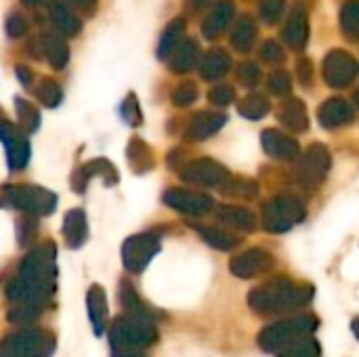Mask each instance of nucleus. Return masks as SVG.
Instances as JSON below:
<instances>
[{"instance_id":"54","label":"nucleus","mask_w":359,"mask_h":357,"mask_svg":"<svg viewBox=\"0 0 359 357\" xmlns=\"http://www.w3.org/2000/svg\"><path fill=\"white\" fill-rule=\"evenodd\" d=\"M208 2H210V0H185V4H187L189 11H200V8H204Z\"/></svg>"},{"instance_id":"40","label":"nucleus","mask_w":359,"mask_h":357,"mask_svg":"<svg viewBox=\"0 0 359 357\" xmlns=\"http://www.w3.org/2000/svg\"><path fill=\"white\" fill-rule=\"evenodd\" d=\"M198 101V86L191 80H185L175 86L172 90V103L175 107H189Z\"/></svg>"},{"instance_id":"33","label":"nucleus","mask_w":359,"mask_h":357,"mask_svg":"<svg viewBox=\"0 0 359 357\" xmlns=\"http://www.w3.org/2000/svg\"><path fill=\"white\" fill-rule=\"evenodd\" d=\"M185 34V19L183 17H175L166 29L162 32V38H160V44H158V57L160 59H170V55L175 53V48L183 42L181 36Z\"/></svg>"},{"instance_id":"14","label":"nucleus","mask_w":359,"mask_h":357,"mask_svg":"<svg viewBox=\"0 0 359 357\" xmlns=\"http://www.w3.org/2000/svg\"><path fill=\"white\" fill-rule=\"evenodd\" d=\"M261 143H263L265 154L273 160H280V162L299 160V156L303 154L299 141L288 137L286 133H282L278 128H267L261 137Z\"/></svg>"},{"instance_id":"1","label":"nucleus","mask_w":359,"mask_h":357,"mask_svg":"<svg viewBox=\"0 0 359 357\" xmlns=\"http://www.w3.org/2000/svg\"><path fill=\"white\" fill-rule=\"evenodd\" d=\"M55 255L57 250L53 242H44L25 255L17 276L6 284V299L13 305H34L40 309L46 307L57 278Z\"/></svg>"},{"instance_id":"57","label":"nucleus","mask_w":359,"mask_h":357,"mask_svg":"<svg viewBox=\"0 0 359 357\" xmlns=\"http://www.w3.org/2000/svg\"><path fill=\"white\" fill-rule=\"evenodd\" d=\"M353 101H355V103H358V105H359V88H358V90H355V95H353Z\"/></svg>"},{"instance_id":"46","label":"nucleus","mask_w":359,"mask_h":357,"mask_svg":"<svg viewBox=\"0 0 359 357\" xmlns=\"http://www.w3.org/2000/svg\"><path fill=\"white\" fill-rule=\"evenodd\" d=\"M233 99H236V90L229 84H217L208 93V101L217 107H225V105L233 103Z\"/></svg>"},{"instance_id":"20","label":"nucleus","mask_w":359,"mask_h":357,"mask_svg":"<svg viewBox=\"0 0 359 357\" xmlns=\"http://www.w3.org/2000/svg\"><path fill=\"white\" fill-rule=\"evenodd\" d=\"M282 40L292 50H303L307 46V40H309V19H307L305 11L297 8V11L290 13L286 25L282 29Z\"/></svg>"},{"instance_id":"36","label":"nucleus","mask_w":359,"mask_h":357,"mask_svg":"<svg viewBox=\"0 0 359 357\" xmlns=\"http://www.w3.org/2000/svg\"><path fill=\"white\" fill-rule=\"evenodd\" d=\"M15 109H17L19 128L23 133H27V135L36 133L38 126H40V114H38V109L32 103H27L25 99H21V97L15 99Z\"/></svg>"},{"instance_id":"11","label":"nucleus","mask_w":359,"mask_h":357,"mask_svg":"<svg viewBox=\"0 0 359 357\" xmlns=\"http://www.w3.org/2000/svg\"><path fill=\"white\" fill-rule=\"evenodd\" d=\"M322 76L330 88H347L359 76V61L343 48H332L324 57Z\"/></svg>"},{"instance_id":"7","label":"nucleus","mask_w":359,"mask_h":357,"mask_svg":"<svg viewBox=\"0 0 359 357\" xmlns=\"http://www.w3.org/2000/svg\"><path fill=\"white\" fill-rule=\"evenodd\" d=\"M156 339H158L156 322L133 318V316L118 318L109 328L111 347H137V349H143V347L151 345Z\"/></svg>"},{"instance_id":"24","label":"nucleus","mask_w":359,"mask_h":357,"mask_svg":"<svg viewBox=\"0 0 359 357\" xmlns=\"http://www.w3.org/2000/svg\"><path fill=\"white\" fill-rule=\"evenodd\" d=\"M196 65H200V44L194 38H185L168 59V67L172 74H187Z\"/></svg>"},{"instance_id":"16","label":"nucleus","mask_w":359,"mask_h":357,"mask_svg":"<svg viewBox=\"0 0 359 357\" xmlns=\"http://www.w3.org/2000/svg\"><path fill=\"white\" fill-rule=\"evenodd\" d=\"M227 122V116L221 112H200L196 116H191V120L187 122L185 130H183V139L189 143H200L210 139L215 133H219Z\"/></svg>"},{"instance_id":"34","label":"nucleus","mask_w":359,"mask_h":357,"mask_svg":"<svg viewBox=\"0 0 359 357\" xmlns=\"http://www.w3.org/2000/svg\"><path fill=\"white\" fill-rule=\"evenodd\" d=\"M269 99L263 93H252L248 97H244L238 103V112L240 116H244L246 120H261L269 114Z\"/></svg>"},{"instance_id":"12","label":"nucleus","mask_w":359,"mask_h":357,"mask_svg":"<svg viewBox=\"0 0 359 357\" xmlns=\"http://www.w3.org/2000/svg\"><path fill=\"white\" fill-rule=\"evenodd\" d=\"M164 204L191 217H202L212 210L215 200L208 194L202 191H191V189H168L162 196Z\"/></svg>"},{"instance_id":"44","label":"nucleus","mask_w":359,"mask_h":357,"mask_svg":"<svg viewBox=\"0 0 359 357\" xmlns=\"http://www.w3.org/2000/svg\"><path fill=\"white\" fill-rule=\"evenodd\" d=\"M225 187H233V189H225L227 196H242L246 200H252L259 196V185L250 179H229Z\"/></svg>"},{"instance_id":"3","label":"nucleus","mask_w":359,"mask_h":357,"mask_svg":"<svg viewBox=\"0 0 359 357\" xmlns=\"http://www.w3.org/2000/svg\"><path fill=\"white\" fill-rule=\"evenodd\" d=\"M318 320L313 316H299L290 320H282L278 324H271L261 330L259 335V347L269 353H280L286 347L294 345L301 339H307L316 332Z\"/></svg>"},{"instance_id":"30","label":"nucleus","mask_w":359,"mask_h":357,"mask_svg":"<svg viewBox=\"0 0 359 357\" xmlns=\"http://www.w3.org/2000/svg\"><path fill=\"white\" fill-rule=\"evenodd\" d=\"M50 19L63 36H76L82 29V21L78 19V15L61 0H55L50 4Z\"/></svg>"},{"instance_id":"48","label":"nucleus","mask_w":359,"mask_h":357,"mask_svg":"<svg viewBox=\"0 0 359 357\" xmlns=\"http://www.w3.org/2000/svg\"><path fill=\"white\" fill-rule=\"evenodd\" d=\"M284 57H286V53H284V48L276 40H267V42L261 44V59L263 61L280 63V61H284Z\"/></svg>"},{"instance_id":"50","label":"nucleus","mask_w":359,"mask_h":357,"mask_svg":"<svg viewBox=\"0 0 359 357\" xmlns=\"http://www.w3.org/2000/svg\"><path fill=\"white\" fill-rule=\"evenodd\" d=\"M297 74H299V82L303 84V86H311L313 84V63H311V59L309 57H301L299 61H297Z\"/></svg>"},{"instance_id":"38","label":"nucleus","mask_w":359,"mask_h":357,"mask_svg":"<svg viewBox=\"0 0 359 357\" xmlns=\"http://www.w3.org/2000/svg\"><path fill=\"white\" fill-rule=\"evenodd\" d=\"M278 357H320V343L311 337L297 341L294 345L280 351Z\"/></svg>"},{"instance_id":"52","label":"nucleus","mask_w":359,"mask_h":357,"mask_svg":"<svg viewBox=\"0 0 359 357\" xmlns=\"http://www.w3.org/2000/svg\"><path fill=\"white\" fill-rule=\"evenodd\" d=\"M72 4L76 8H80L84 15H93L95 8H97V0H72Z\"/></svg>"},{"instance_id":"21","label":"nucleus","mask_w":359,"mask_h":357,"mask_svg":"<svg viewBox=\"0 0 359 357\" xmlns=\"http://www.w3.org/2000/svg\"><path fill=\"white\" fill-rule=\"evenodd\" d=\"M233 61H231V55L223 48H212L208 50L202 61H200V76L208 82H217L221 78H225L231 69Z\"/></svg>"},{"instance_id":"31","label":"nucleus","mask_w":359,"mask_h":357,"mask_svg":"<svg viewBox=\"0 0 359 357\" xmlns=\"http://www.w3.org/2000/svg\"><path fill=\"white\" fill-rule=\"evenodd\" d=\"M255 42H257V23L250 15H242L231 32V46L238 53H248L252 50Z\"/></svg>"},{"instance_id":"56","label":"nucleus","mask_w":359,"mask_h":357,"mask_svg":"<svg viewBox=\"0 0 359 357\" xmlns=\"http://www.w3.org/2000/svg\"><path fill=\"white\" fill-rule=\"evenodd\" d=\"M21 2H23L25 6H36V4H40L42 0H21Z\"/></svg>"},{"instance_id":"5","label":"nucleus","mask_w":359,"mask_h":357,"mask_svg":"<svg viewBox=\"0 0 359 357\" xmlns=\"http://www.w3.org/2000/svg\"><path fill=\"white\" fill-rule=\"evenodd\" d=\"M330 164H332V158H330V151L324 143H311L297 160L294 164V181L301 185V187H307V189H316L324 183V179L328 177L330 173Z\"/></svg>"},{"instance_id":"19","label":"nucleus","mask_w":359,"mask_h":357,"mask_svg":"<svg viewBox=\"0 0 359 357\" xmlns=\"http://www.w3.org/2000/svg\"><path fill=\"white\" fill-rule=\"evenodd\" d=\"M233 15H236L233 2L231 0H219L217 6L202 21V36L206 40H217L219 36L225 34V29L229 27V23L233 19Z\"/></svg>"},{"instance_id":"23","label":"nucleus","mask_w":359,"mask_h":357,"mask_svg":"<svg viewBox=\"0 0 359 357\" xmlns=\"http://www.w3.org/2000/svg\"><path fill=\"white\" fill-rule=\"evenodd\" d=\"M63 238L67 248L78 250L86 238H88V225H86V213L82 208H72L67 210L63 219Z\"/></svg>"},{"instance_id":"32","label":"nucleus","mask_w":359,"mask_h":357,"mask_svg":"<svg viewBox=\"0 0 359 357\" xmlns=\"http://www.w3.org/2000/svg\"><path fill=\"white\" fill-rule=\"evenodd\" d=\"M194 229L202 236V240L217 248V250H233L240 244V238L223 227H212V225H194Z\"/></svg>"},{"instance_id":"42","label":"nucleus","mask_w":359,"mask_h":357,"mask_svg":"<svg viewBox=\"0 0 359 357\" xmlns=\"http://www.w3.org/2000/svg\"><path fill=\"white\" fill-rule=\"evenodd\" d=\"M42 309L34 307V305H13V309L8 311V322L11 324H19V326H27L32 322H36L40 318Z\"/></svg>"},{"instance_id":"27","label":"nucleus","mask_w":359,"mask_h":357,"mask_svg":"<svg viewBox=\"0 0 359 357\" xmlns=\"http://www.w3.org/2000/svg\"><path fill=\"white\" fill-rule=\"evenodd\" d=\"M217 221H221L227 227L240 229V231H255L257 229V217L252 210L242 206H221L217 210Z\"/></svg>"},{"instance_id":"26","label":"nucleus","mask_w":359,"mask_h":357,"mask_svg":"<svg viewBox=\"0 0 359 357\" xmlns=\"http://www.w3.org/2000/svg\"><path fill=\"white\" fill-rule=\"evenodd\" d=\"M120 305L122 309L126 311V316H133V318H141V320H149V322H156V314L141 301V297L137 295V290L133 288V284L128 280H122L120 282Z\"/></svg>"},{"instance_id":"2","label":"nucleus","mask_w":359,"mask_h":357,"mask_svg":"<svg viewBox=\"0 0 359 357\" xmlns=\"http://www.w3.org/2000/svg\"><path fill=\"white\" fill-rule=\"evenodd\" d=\"M313 299V288L294 284L288 278H276L248 292V305L259 316H280L305 307Z\"/></svg>"},{"instance_id":"37","label":"nucleus","mask_w":359,"mask_h":357,"mask_svg":"<svg viewBox=\"0 0 359 357\" xmlns=\"http://www.w3.org/2000/svg\"><path fill=\"white\" fill-rule=\"evenodd\" d=\"M36 99L44 105V107H57L63 99V90L61 86L50 80V78H42L40 84L36 86Z\"/></svg>"},{"instance_id":"29","label":"nucleus","mask_w":359,"mask_h":357,"mask_svg":"<svg viewBox=\"0 0 359 357\" xmlns=\"http://www.w3.org/2000/svg\"><path fill=\"white\" fill-rule=\"evenodd\" d=\"M42 53L46 55V61L50 63L53 69H63L69 61V48L63 36H57L53 32L42 34Z\"/></svg>"},{"instance_id":"58","label":"nucleus","mask_w":359,"mask_h":357,"mask_svg":"<svg viewBox=\"0 0 359 357\" xmlns=\"http://www.w3.org/2000/svg\"><path fill=\"white\" fill-rule=\"evenodd\" d=\"M2 357H15V356H6V353H2Z\"/></svg>"},{"instance_id":"9","label":"nucleus","mask_w":359,"mask_h":357,"mask_svg":"<svg viewBox=\"0 0 359 357\" xmlns=\"http://www.w3.org/2000/svg\"><path fill=\"white\" fill-rule=\"evenodd\" d=\"M160 252V236L145 231V234H137L130 236L124 244H122V263L126 267V271L130 274H141L145 271V267L151 263V259Z\"/></svg>"},{"instance_id":"43","label":"nucleus","mask_w":359,"mask_h":357,"mask_svg":"<svg viewBox=\"0 0 359 357\" xmlns=\"http://www.w3.org/2000/svg\"><path fill=\"white\" fill-rule=\"evenodd\" d=\"M120 116H122L130 126H141L143 114H141V109H139V101H137V95H135V93H128L126 99L122 101V105H120Z\"/></svg>"},{"instance_id":"22","label":"nucleus","mask_w":359,"mask_h":357,"mask_svg":"<svg viewBox=\"0 0 359 357\" xmlns=\"http://www.w3.org/2000/svg\"><path fill=\"white\" fill-rule=\"evenodd\" d=\"M278 120L292 133H305L309 128V116H307V107L301 99L290 97L286 99L280 109H278Z\"/></svg>"},{"instance_id":"4","label":"nucleus","mask_w":359,"mask_h":357,"mask_svg":"<svg viewBox=\"0 0 359 357\" xmlns=\"http://www.w3.org/2000/svg\"><path fill=\"white\" fill-rule=\"evenodd\" d=\"M2 198L15 210L32 217H46L57 208V196L40 185H6Z\"/></svg>"},{"instance_id":"10","label":"nucleus","mask_w":359,"mask_h":357,"mask_svg":"<svg viewBox=\"0 0 359 357\" xmlns=\"http://www.w3.org/2000/svg\"><path fill=\"white\" fill-rule=\"evenodd\" d=\"M181 181L189 183V185H198V187H217L223 189L227 185V181L231 179L229 170L219 164L212 158H198L191 160L189 164H185L179 173Z\"/></svg>"},{"instance_id":"18","label":"nucleus","mask_w":359,"mask_h":357,"mask_svg":"<svg viewBox=\"0 0 359 357\" xmlns=\"http://www.w3.org/2000/svg\"><path fill=\"white\" fill-rule=\"evenodd\" d=\"M318 118H320V124L324 128H341L355 118V112L347 99L332 97V99H326L322 103V107L318 109Z\"/></svg>"},{"instance_id":"51","label":"nucleus","mask_w":359,"mask_h":357,"mask_svg":"<svg viewBox=\"0 0 359 357\" xmlns=\"http://www.w3.org/2000/svg\"><path fill=\"white\" fill-rule=\"evenodd\" d=\"M111 357H145L137 347H111Z\"/></svg>"},{"instance_id":"45","label":"nucleus","mask_w":359,"mask_h":357,"mask_svg":"<svg viewBox=\"0 0 359 357\" xmlns=\"http://www.w3.org/2000/svg\"><path fill=\"white\" fill-rule=\"evenodd\" d=\"M284 8H286V0H261L259 13H261V19L265 23L273 25L282 19Z\"/></svg>"},{"instance_id":"47","label":"nucleus","mask_w":359,"mask_h":357,"mask_svg":"<svg viewBox=\"0 0 359 357\" xmlns=\"http://www.w3.org/2000/svg\"><path fill=\"white\" fill-rule=\"evenodd\" d=\"M6 34H8V38H21V36H25L27 34V29H29V25H27V19L21 15V13H11L8 17H6Z\"/></svg>"},{"instance_id":"13","label":"nucleus","mask_w":359,"mask_h":357,"mask_svg":"<svg viewBox=\"0 0 359 357\" xmlns=\"http://www.w3.org/2000/svg\"><path fill=\"white\" fill-rule=\"evenodd\" d=\"M276 265V259L271 252L263 250V248H250L242 255H236L229 263V271L236 276V278H242V280H250V278H257L265 271H269L271 267Z\"/></svg>"},{"instance_id":"8","label":"nucleus","mask_w":359,"mask_h":357,"mask_svg":"<svg viewBox=\"0 0 359 357\" xmlns=\"http://www.w3.org/2000/svg\"><path fill=\"white\" fill-rule=\"evenodd\" d=\"M53 349H55V339L40 328L19 330L2 343V353L15 357H48Z\"/></svg>"},{"instance_id":"53","label":"nucleus","mask_w":359,"mask_h":357,"mask_svg":"<svg viewBox=\"0 0 359 357\" xmlns=\"http://www.w3.org/2000/svg\"><path fill=\"white\" fill-rule=\"evenodd\" d=\"M15 74H17L19 82H21L23 86H27V88H29V84H32V74H29V69H27V67H23V65H19Z\"/></svg>"},{"instance_id":"17","label":"nucleus","mask_w":359,"mask_h":357,"mask_svg":"<svg viewBox=\"0 0 359 357\" xmlns=\"http://www.w3.org/2000/svg\"><path fill=\"white\" fill-rule=\"evenodd\" d=\"M93 177H101L103 183H105L107 187H111V185H116V183L120 181L118 170L114 168V164H111L109 160H105V158H95V160L86 162L82 168H78V170L74 173V177H72L74 189H76L78 194H82V191L86 189V183H88Z\"/></svg>"},{"instance_id":"49","label":"nucleus","mask_w":359,"mask_h":357,"mask_svg":"<svg viewBox=\"0 0 359 357\" xmlns=\"http://www.w3.org/2000/svg\"><path fill=\"white\" fill-rule=\"evenodd\" d=\"M36 219L29 215V217H25V219H21L19 221V227H17V236H19V244L21 246H27L32 240H34V236H36Z\"/></svg>"},{"instance_id":"41","label":"nucleus","mask_w":359,"mask_h":357,"mask_svg":"<svg viewBox=\"0 0 359 357\" xmlns=\"http://www.w3.org/2000/svg\"><path fill=\"white\" fill-rule=\"evenodd\" d=\"M236 78H238L240 86L255 88L261 82V67L252 61H244L236 67Z\"/></svg>"},{"instance_id":"15","label":"nucleus","mask_w":359,"mask_h":357,"mask_svg":"<svg viewBox=\"0 0 359 357\" xmlns=\"http://www.w3.org/2000/svg\"><path fill=\"white\" fill-rule=\"evenodd\" d=\"M23 135H27V133L17 130V126H13L8 120H2V137L0 139L6 147V160H8L11 170H21L29 160V143Z\"/></svg>"},{"instance_id":"28","label":"nucleus","mask_w":359,"mask_h":357,"mask_svg":"<svg viewBox=\"0 0 359 357\" xmlns=\"http://www.w3.org/2000/svg\"><path fill=\"white\" fill-rule=\"evenodd\" d=\"M126 158H128V164L133 168V173L137 175H143V173H149L154 168V151L151 147L139 139V137H133L126 145Z\"/></svg>"},{"instance_id":"25","label":"nucleus","mask_w":359,"mask_h":357,"mask_svg":"<svg viewBox=\"0 0 359 357\" xmlns=\"http://www.w3.org/2000/svg\"><path fill=\"white\" fill-rule=\"evenodd\" d=\"M86 309H88V318H90L95 335L101 337L105 332V322H107V301H105V290L99 284H93L88 288Z\"/></svg>"},{"instance_id":"35","label":"nucleus","mask_w":359,"mask_h":357,"mask_svg":"<svg viewBox=\"0 0 359 357\" xmlns=\"http://www.w3.org/2000/svg\"><path fill=\"white\" fill-rule=\"evenodd\" d=\"M341 29L347 40H359V0H349L341 8Z\"/></svg>"},{"instance_id":"39","label":"nucleus","mask_w":359,"mask_h":357,"mask_svg":"<svg viewBox=\"0 0 359 357\" xmlns=\"http://www.w3.org/2000/svg\"><path fill=\"white\" fill-rule=\"evenodd\" d=\"M267 88L271 95H278V97H284V95H290L292 90V78L286 69H273L267 78Z\"/></svg>"},{"instance_id":"55","label":"nucleus","mask_w":359,"mask_h":357,"mask_svg":"<svg viewBox=\"0 0 359 357\" xmlns=\"http://www.w3.org/2000/svg\"><path fill=\"white\" fill-rule=\"evenodd\" d=\"M351 330H353V335H355V337L359 339V318H355V320H353V324H351Z\"/></svg>"},{"instance_id":"6","label":"nucleus","mask_w":359,"mask_h":357,"mask_svg":"<svg viewBox=\"0 0 359 357\" xmlns=\"http://www.w3.org/2000/svg\"><path fill=\"white\" fill-rule=\"evenodd\" d=\"M307 215V208L297 196H278L263 206V225L269 234L290 231Z\"/></svg>"}]
</instances>
